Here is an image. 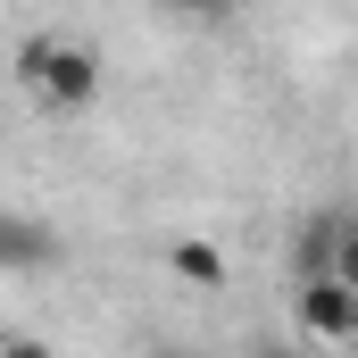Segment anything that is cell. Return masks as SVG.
Masks as SVG:
<instances>
[{"instance_id":"cell-1","label":"cell","mask_w":358,"mask_h":358,"mask_svg":"<svg viewBox=\"0 0 358 358\" xmlns=\"http://www.w3.org/2000/svg\"><path fill=\"white\" fill-rule=\"evenodd\" d=\"M17 84L50 117H76V108L100 100V50L76 42V34H34V42H17Z\"/></svg>"},{"instance_id":"cell-2","label":"cell","mask_w":358,"mask_h":358,"mask_svg":"<svg viewBox=\"0 0 358 358\" xmlns=\"http://www.w3.org/2000/svg\"><path fill=\"white\" fill-rule=\"evenodd\" d=\"M292 317H300V334H317V342H358V292H342L334 275L300 283V292H292Z\"/></svg>"},{"instance_id":"cell-3","label":"cell","mask_w":358,"mask_h":358,"mask_svg":"<svg viewBox=\"0 0 358 358\" xmlns=\"http://www.w3.org/2000/svg\"><path fill=\"white\" fill-rule=\"evenodd\" d=\"M167 267L183 275V283H200V292H217V283H225V250H217V242H176V250H167Z\"/></svg>"},{"instance_id":"cell-4","label":"cell","mask_w":358,"mask_h":358,"mask_svg":"<svg viewBox=\"0 0 358 358\" xmlns=\"http://www.w3.org/2000/svg\"><path fill=\"white\" fill-rule=\"evenodd\" d=\"M42 259H50V234L25 217H0V267H42Z\"/></svg>"},{"instance_id":"cell-5","label":"cell","mask_w":358,"mask_h":358,"mask_svg":"<svg viewBox=\"0 0 358 358\" xmlns=\"http://www.w3.org/2000/svg\"><path fill=\"white\" fill-rule=\"evenodd\" d=\"M325 250H334V217H308V225H300V242H292V275H300V283H317V275H325Z\"/></svg>"},{"instance_id":"cell-6","label":"cell","mask_w":358,"mask_h":358,"mask_svg":"<svg viewBox=\"0 0 358 358\" xmlns=\"http://www.w3.org/2000/svg\"><path fill=\"white\" fill-rule=\"evenodd\" d=\"M325 275H334L342 292H358V217H334V250H325Z\"/></svg>"},{"instance_id":"cell-7","label":"cell","mask_w":358,"mask_h":358,"mask_svg":"<svg viewBox=\"0 0 358 358\" xmlns=\"http://www.w3.org/2000/svg\"><path fill=\"white\" fill-rule=\"evenodd\" d=\"M0 358H59V350H50L42 334H8V342H0Z\"/></svg>"}]
</instances>
